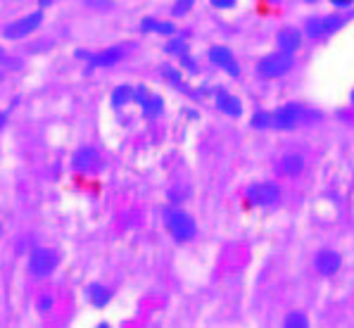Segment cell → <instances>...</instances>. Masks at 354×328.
Returning a JSON list of instances; mask_svg holds the SVG:
<instances>
[{
    "instance_id": "obj_1",
    "label": "cell",
    "mask_w": 354,
    "mask_h": 328,
    "mask_svg": "<svg viewBox=\"0 0 354 328\" xmlns=\"http://www.w3.org/2000/svg\"><path fill=\"white\" fill-rule=\"evenodd\" d=\"M274 114V129L276 131H297V129H312L326 119L321 109L304 105V102H286L271 109Z\"/></svg>"
},
{
    "instance_id": "obj_2",
    "label": "cell",
    "mask_w": 354,
    "mask_h": 328,
    "mask_svg": "<svg viewBox=\"0 0 354 328\" xmlns=\"http://www.w3.org/2000/svg\"><path fill=\"white\" fill-rule=\"evenodd\" d=\"M354 19V12H333V15H309L302 24L304 38L312 43H324L335 34H340L347 24Z\"/></svg>"
},
{
    "instance_id": "obj_3",
    "label": "cell",
    "mask_w": 354,
    "mask_h": 328,
    "mask_svg": "<svg viewBox=\"0 0 354 328\" xmlns=\"http://www.w3.org/2000/svg\"><path fill=\"white\" fill-rule=\"evenodd\" d=\"M162 221H165L167 233L171 236L176 243H190L198 236V221L190 212L181 210V207L169 205L162 210Z\"/></svg>"
},
{
    "instance_id": "obj_4",
    "label": "cell",
    "mask_w": 354,
    "mask_h": 328,
    "mask_svg": "<svg viewBox=\"0 0 354 328\" xmlns=\"http://www.w3.org/2000/svg\"><path fill=\"white\" fill-rule=\"evenodd\" d=\"M295 64H297L295 55L276 48L274 53H266L264 57L257 60V64H254V74L264 81H276V79H283V76L290 74L292 69H295Z\"/></svg>"
},
{
    "instance_id": "obj_5",
    "label": "cell",
    "mask_w": 354,
    "mask_h": 328,
    "mask_svg": "<svg viewBox=\"0 0 354 328\" xmlns=\"http://www.w3.org/2000/svg\"><path fill=\"white\" fill-rule=\"evenodd\" d=\"M245 198L254 207H276L283 200V188L276 181H257L248 185Z\"/></svg>"
},
{
    "instance_id": "obj_6",
    "label": "cell",
    "mask_w": 354,
    "mask_h": 328,
    "mask_svg": "<svg viewBox=\"0 0 354 328\" xmlns=\"http://www.w3.org/2000/svg\"><path fill=\"white\" fill-rule=\"evenodd\" d=\"M43 24V8L34 10V12L24 15V17L10 21L8 26L3 29V38L5 41H21V38L31 36L34 31H38V26Z\"/></svg>"
},
{
    "instance_id": "obj_7",
    "label": "cell",
    "mask_w": 354,
    "mask_h": 328,
    "mask_svg": "<svg viewBox=\"0 0 354 328\" xmlns=\"http://www.w3.org/2000/svg\"><path fill=\"white\" fill-rule=\"evenodd\" d=\"M59 264V257L55 250L50 248H36L29 255V273L34 278H48L50 273H55Z\"/></svg>"
},
{
    "instance_id": "obj_8",
    "label": "cell",
    "mask_w": 354,
    "mask_h": 328,
    "mask_svg": "<svg viewBox=\"0 0 354 328\" xmlns=\"http://www.w3.org/2000/svg\"><path fill=\"white\" fill-rule=\"evenodd\" d=\"M207 60L214 64L216 69H221L224 74H228L231 79H241L243 76V69H241V62H238L236 53L226 46H212L207 51Z\"/></svg>"
},
{
    "instance_id": "obj_9",
    "label": "cell",
    "mask_w": 354,
    "mask_h": 328,
    "mask_svg": "<svg viewBox=\"0 0 354 328\" xmlns=\"http://www.w3.org/2000/svg\"><path fill=\"white\" fill-rule=\"evenodd\" d=\"M127 48L124 46H112V48H105V51H97V53H86V51H79L76 57L86 60L91 69H105V67H114L119 64L124 57H127Z\"/></svg>"
},
{
    "instance_id": "obj_10",
    "label": "cell",
    "mask_w": 354,
    "mask_h": 328,
    "mask_svg": "<svg viewBox=\"0 0 354 328\" xmlns=\"http://www.w3.org/2000/svg\"><path fill=\"white\" fill-rule=\"evenodd\" d=\"M307 157L302 155V152L297 150H290V152H283V155L276 160L274 164V172L279 179H297L304 174V169H307Z\"/></svg>"
},
{
    "instance_id": "obj_11",
    "label": "cell",
    "mask_w": 354,
    "mask_h": 328,
    "mask_svg": "<svg viewBox=\"0 0 354 328\" xmlns=\"http://www.w3.org/2000/svg\"><path fill=\"white\" fill-rule=\"evenodd\" d=\"M72 167L81 174H93V172H100V169L105 167V160H102V155H100L97 147L81 145L79 150L72 155Z\"/></svg>"
},
{
    "instance_id": "obj_12",
    "label": "cell",
    "mask_w": 354,
    "mask_h": 328,
    "mask_svg": "<svg viewBox=\"0 0 354 328\" xmlns=\"http://www.w3.org/2000/svg\"><path fill=\"white\" fill-rule=\"evenodd\" d=\"M342 269V255L333 248H321L314 255V271L321 278H333Z\"/></svg>"
},
{
    "instance_id": "obj_13",
    "label": "cell",
    "mask_w": 354,
    "mask_h": 328,
    "mask_svg": "<svg viewBox=\"0 0 354 328\" xmlns=\"http://www.w3.org/2000/svg\"><path fill=\"white\" fill-rule=\"evenodd\" d=\"M214 105L221 114H226V117H231V119H241L243 112H245L241 98H238L236 93H231L228 89H221V86L214 91Z\"/></svg>"
},
{
    "instance_id": "obj_14",
    "label": "cell",
    "mask_w": 354,
    "mask_h": 328,
    "mask_svg": "<svg viewBox=\"0 0 354 328\" xmlns=\"http://www.w3.org/2000/svg\"><path fill=\"white\" fill-rule=\"evenodd\" d=\"M302 46H304V31L299 29V26H292V24L281 26L279 34H276V48H279V51L297 55Z\"/></svg>"
},
{
    "instance_id": "obj_15",
    "label": "cell",
    "mask_w": 354,
    "mask_h": 328,
    "mask_svg": "<svg viewBox=\"0 0 354 328\" xmlns=\"http://www.w3.org/2000/svg\"><path fill=\"white\" fill-rule=\"evenodd\" d=\"M140 31L145 34H157V36H174L178 34L176 24L171 19H157V17H143L140 19Z\"/></svg>"
},
{
    "instance_id": "obj_16",
    "label": "cell",
    "mask_w": 354,
    "mask_h": 328,
    "mask_svg": "<svg viewBox=\"0 0 354 328\" xmlns=\"http://www.w3.org/2000/svg\"><path fill=\"white\" fill-rule=\"evenodd\" d=\"M84 293H86V298H88V302L93 304V307H97V309L107 307V304H110V300H112V291H110V288L102 286V283H97V281L88 283Z\"/></svg>"
},
{
    "instance_id": "obj_17",
    "label": "cell",
    "mask_w": 354,
    "mask_h": 328,
    "mask_svg": "<svg viewBox=\"0 0 354 328\" xmlns=\"http://www.w3.org/2000/svg\"><path fill=\"white\" fill-rule=\"evenodd\" d=\"M162 79H165L171 89L183 91V93H188V95H195V93L186 86V81H183V69L171 67V64H165V67H162Z\"/></svg>"
},
{
    "instance_id": "obj_18",
    "label": "cell",
    "mask_w": 354,
    "mask_h": 328,
    "mask_svg": "<svg viewBox=\"0 0 354 328\" xmlns=\"http://www.w3.org/2000/svg\"><path fill=\"white\" fill-rule=\"evenodd\" d=\"M140 112H143L145 119H160L162 114H165V98L160 95V93H150L148 100L140 105Z\"/></svg>"
},
{
    "instance_id": "obj_19",
    "label": "cell",
    "mask_w": 354,
    "mask_h": 328,
    "mask_svg": "<svg viewBox=\"0 0 354 328\" xmlns=\"http://www.w3.org/2000/svg\"><path fill=\"white\" fill-rule=\"evenodd\" d=\"M110 102L114 109H122V107H127L129 102H133V86H129V84L117 86L110 95Z\"/></svg>"
},
{
    "instance_id": "obj_20",
    "label": "cell",
    "mask_w": 354,
    "mask_h": 328,
    "mask_svg": "<svg viewBox=\"0 0 354 328\" xmlns=\"http://www.w3.org/2000/svg\"><path fill=\"white\" fill-rule=\"evenodd\" d=\"M165 53L171 55V57H181V55L190 53V46H188V38L186 36H169V41L165 43Z\"/></svg>"
},
{
    "instance_id": "obj_21",
    "label": "cell",
    "mask_w": 354,
    "mask_h": 328,
    "mask_svg": "<svg viewBox=\"0 0 354 328\" xmlns=\"http://www.w3.org/2000/svg\"><path fill=\"white\" fill-rule=\"evenodd\" d=\"M250 127L254 131H269L274 129V114L266 112V109H257V112L250 117Z\"/></svg>"
},
{
    "instance_id": "obj_22",
    "label": "cell",
    "mask_w": 354,
    "mask_h": 328,
    "mask_svg": "<svg viewBox=\"0 0 354 328\" xmlns=\"http://www.w3.org/2000/svg\"><path fill=\"white\" fill-rule=\"evenodd\" d=\"M309 316L307 311H290V314L283 316V328H307Z\"/></svg>"
},
{
    "instance_id": "obj_23",
    "label": "cell",
    "mask_w": 354,
    "mask_h": 328,
    "mask_svg": "<svg viewBox=\"0 0 354 328\" xmlns=\"http://www.w3.org/2000/svg\"><path fill=\"white\" fill-rule=\"evenodd\" d=\"M195 3H198V0H174V5H171V17L174 19L186 17L190 10L195 8Z\"/></svg>"
},
{
    "instance_id": "obj_24",
    "label": "cell",
    "mask_w": 354,
    "mask_h": 328,
    "mask_svg": "<svg viewBox=\"0 0 354 328\" xmlns=\"http://www.w3.org/2000/svg\"><path fill=\"white\" fill-rule=\"evenodd\" d=\"M84 5L93 12H110L114 8V0H84Z\"/></svg>"
},
{
    "instance_id": "obj_25",
    "label": "cell",
    "mask_w": 354,
    "mask_h": 328,
    "mask_svg": "<svg viewBox=\"0 0 354 328\" xmlns=\"http://www.w3.org/2000/svg\"><path fill=\"white\" fill-rule=\"evenodd\" d=\"M178 62H181V69H183V72H188V74H198V72H200V67H198V60H195L190 53L181 55V57H178Z\"/></svg>"
},
{
    "instance_id": "obj_26",
    "label": "cell",
    "mask_w": 354,
    "mask_h": 328,
    "mask_svg": "<svg viewBox=\"0 0 354 328\" xmlns=\"http://www.w3.org/2000/svg\"><path fill=\"white\" fill-rule=\"evenodd\" d=\"M53 304H55V300H53V295H38L36 300V311L38 314H48V311L53 309Z\"/></svg>"
},
{
    "instance_id": "obj_27",
    "label": "cell",
    "mask_w": 354,
    "mask_h": 328,
    "mask_svg": "<svg viewBox=\"0 0 354 328\" xmlns=\"http://www.w3.org/2000/svg\"><path fill=\"white\" fill-rule=\"evenodd\" d=\"M150 89L148 86H133V102L136 105H143L145 100H148V95H150Z\"/></svg>"
},
{
    "instance_id": "obj_28",
    "label": "cell",
    "mask_w": 354,
    "mask_h": 328,
    "mask_svg": "<svg viewBox=\"0 0 354 328\" xmlns=\"http://www.w3.org/2000/svg\"><path fill=\"white\" fill-rule=\"evenodd\" d=\"M209 5L214 10H233L238 5V0H209Z\"/></svg>"
},
{
    "instance_id": "obj_29",
    "label": "cell",
    "mask_w": 354,
    "mask_h": 328,
    "mask_svg": "<svg viewBox=\"0 0 354 328\" xmlns=\"http://www.w3.org/2000/svg\"><path fill=\"white\" fill-rule=\"evenodd\" d=\"M333 5H337V8H350V5L354 3V0H330Z\"/></svg>"
},
{
    "instance_id": "obj_30",
    "label": "cell",
    "mask_w": 354,
    "mask_h": 328,
    "mask_svg": "<svg viewBox=\"0 0 354 328\" xmlns=\"http://www.w3.org/2000/svg\"><path fill=\"white\" fill-rule=\"evenodd\" d=\"M5 124H8V114H5V112H0V131H3Z\"/></svg>"
},
{
    "instance_id": "obj_31",
    "label": "cell",
    "mask_w": 354,
    "mask_h": 328,
    "mask_svg": "<svg viewBox=\"0 0 354 328\" xmlns=\"http://www.w3.org/2000/svg\"><path fill=\"white\" fill-rule=\"evenodd\" d=\"M41 3V8H48V5H53V0H38Z\"/></svg>"
},
{
    "instance_id": "obj_32",
    "label": "cell",
    "mask_w": 354,
    "mask_h": 328,
    "mask_svg": "<svg viewBox=\"0 0 354 328\" xmlns=\"http://www.w3.org/2000/svg\"><path fill=\"white\" fill-rule=\"evenodd\" d=\"M350 105H352V107H354V89H352V91H350Z\"/></svg>"
},
{
    "instance_id": "obj_33",
    "label": "cell",
    "mask_w": 354,
    "mask_h": 328,
    "mask_svg": "<svg viewBox=\"0 0 354 328\" xmlns=\"http://www.w3.org/2000/svg\"><path fill=\"white\" fill-rule=\"evenodd\" d=\"M271 3H283V0H271Z\"/></svg>"
},
{
    "instance_id": "obj_34",
    "label": "cell",
    "mask_w": 354,
    "mask_h": 328,
    "mask_svg": "<svg viewBox=\"0 0 354 328\" xmlns=\"http://www.w3.org/2000/svg\"><path fill=\"white\" fill-rule=\"evenodd\" d=\"M0 60H3V51H0Z\"/></svg>"
},
{
    "instance_id": "obj_35",
    "label": "cell",
    "mask_w": 354,
    "mask_h": 328,
    "mask_svg": "<svg viewBox=\"0 0 354 328\" xmlns=\"http://www.w3.org/2000/svg\"><path fill=\"white\" fill-rule=\"evenodd\" d=\"M0 233H3V226H0Z\"/></svg>"
}]
</instances>
